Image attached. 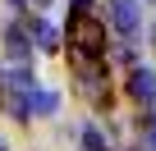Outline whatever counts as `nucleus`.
Instances as JSON below:
<instances>
[{
    "instance_id": "f257e3e1",
    "label": "nucleus",
    "mask_w": 156,
    "mask_h": 151,
    "mask_svg": "<svg viewBox=\"0 0 156 151\" xmlns=\"http://www.w3.org/2000/svg\"><path fill=\"white\" fill-rule=\"evenodd\" d=\"M69 37H73L78 55L101 60V50H106V23H101L92 9H87V14H73V23H69Z\"/></svg>"
},
{
    "instance_id": "f03ea898",
    "label": "nucleus",
    "mask_w": 156,
    "mask_h": 151,
    "mask_svg": "<svg viewBox=\"0 0 156 151\" xmlns=\"http://www.w3.org/2000/svg\"><path fill=\"white\" fill-rule=\"evenodd\" d=\"M110 23H115V32L133 46V41H138V0H110Z\"/></svg>"
},
{
    "instance_id": "7ed1b4c3",
    "label": "nucleus",
    "mask_w": 156,
    "mask_h": 151,
    "mask_svg": "<svg viewBox=\"0 0 156 151\" xmlns=\"http://www.w3.org/2000/svg\"><path fill=\"white\" fill-rule=\"evenodd\" d=\"M129 96H133L138 105L156 110V73H151V69H142V64H138V69L129 73Z\"/></svg>"
},
{
    "instance_id": "20e7f679",
    "label": "nucleus",
    "mask_w": 156,
    "mask_h": 151,
    "mask_svg": "<svg viewBox=\"0 0 156 151\" xmlns=\"http://www.w3.org/2000/svg\"><path fill=\"white\" fill-rule=\"evenodd\" d=\"M5 41H9L14 64H28V55H32V37H28V28H23V23H9V28H5Z\"/></svg>"
},
{
    "instance_id": "39448f33",
    "label": "nucleus",
    "mask_w": 156,
    "mask_h": 151,
    "mask_svg": "<svg viewBox=\"0 0 156 151\" xmlns=\"http://www.w3.org/2000/svg\"><path fill=\"white\" fill-rule=\"evenodd\" d=\"M28 37H32V46H41V50H55V46H60V32H55V23H46V19H32V23H28Z\"/></svg>"
},
{
    "instance_id": "423d86ee",
    "label": "nucleus",
    "mask_w": 156,
    "mask_h": 151,
    "mask_svg": "<svg viewBox=\"0 0 156 151\" xmlns=\"http://www.w3.org/2000/svg\"><path fill=\"white\" fill-rule=\"evenodd\" d=\"M83 151H110V146H106V137H101V128H97V124H83Z\"/></svg>"
},
{
    "instance_id": "0eeeda50",
    "label": "nucleus",
    "mask_w": 156,
    "mask_h": 151,
    "mask_svg": "<svg viewBox=\"0 0 156 151\" xmlns=\"http://www.w3.org/2000/svg\"><path fill=\"white\" fill-rule=\"evenodd\" d=\"M55 105H60V96H55V92H32V115H51Z\"/></svg>"
},
{
    "instance_id": "6e6552de",
    "label": "nucleus",
    "mask_w": 156,
    "mask_h": 151,
    "mask_svg": "<svg viewBox=\"0 0 156 151\" xmlns=\"http://www.w3.org/2000/svg\"><path fill=\"white\" fill-rule=\"evenodd\" d=\"M28 5H37V9H41V5H51V0H28Z\"/></svg>"
},
{
    "instance_id": "1a4fd4ad",
    "label": "nucleus",
    "mask_w": 156,
    "mask_h": 151,
    "mask_svg": "<svg viewBox=\"0 0 156 151\" xmlns=\"http://www.w3.org/2000/svg\"><path fill=\"white\" fill-rule=\"evenodd\" d=\"M0 151H9V146H5V142H0Z\"/></svg>"
}]
</instances>
